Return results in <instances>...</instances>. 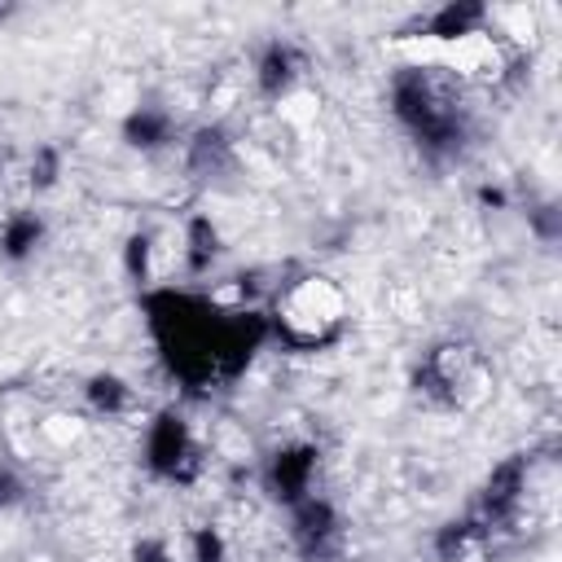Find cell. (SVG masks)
<instances>
[{"instance_id":"cell-1","label":"cell","mask_w":562,"mask_h":562,"mask_svg":"<svg viewBox=\"0 0 562 562\" xmlns=\"http://www.w3.org/2000/svg\"><path fill=\"white\" fill-rule=\"evenodd\" d=\"M391 110L395 119L426 145L430 154H452L465 136V110L457 105L452 88L426 70H404L391 83Z\"/></svg>"},{"instance_id":"cell-2","label":"cell","mask_w":562,"mask_h":562,"mask_svg":"<svg viewBox=\"0 0 562 562\" xmlns=\"http://www.w3.org/2000/svg\"><path fill=\"white\" fill-rule=\"evenodd\" d=\"M272 325H277V334H281L290 347H299V351L325 347V342H334L338 329H342V294H338L325 277H303V281H294L285 294H277Z\"/></svg>"},{"instance_id":"cell-3","label":"cell","mask_w":562,"mask_h":562,"mask_svg":"<svg viewBox=\"0 0 562 562\" xmlns=\"http://www.w3.org/2000/svg\"><path fill=\"white\" fill-rule=\"evenodd\" d=\"M474 373H479V360L470 347L461 342H439L426 351V360L417 364V391L439 404V408H461L470 386H474Z\"/></svg>"},{"instance_id":"cell-4","label":"cell","mask_w":562,"mask_h":562,"mask_svg":"<svg viewBox=\"0 0 562 562\" xmlns=\"http://www.w3.org/2000/svg\"><path fill=\"white\" fill-rule=\"evenodd\" d=\"M145 457H149V470H154L158 479L184 483V479L198 474V443H193L189 426H184L176 413H162V417L149 426Z\"/></svg>"},{"instance_id":"cell-5","label":"cell","mask_w":562,"mask_h":562,"mask_svg":"<svg viewBox=\"0 0 562 562\" xmlns=\"http://www.w3.org/2000/svg\"><path fill=\"white\" fill-rule=\"evenodd\" d=\"M294 509V527H290V536H294V549L307 558V562H329V558H338V549H342V522H338V509L325 501V496H303L299 505H290Z\"/></svg>"},{"instance_id":"cell-6","label":"cell","mask_w":562,"mask_h":562,"mask_svg":"<svg viewBox=\"0 0 562 562\" xmlns=\"http://www.w3.org/2000/svg\"><path fill=\"white\" fill-rule=\"evenodd\" d=\"M312 474H316V448L307 443H294V448H281L268 457V470H263V483L277 501L285 505H299L303 496H312Z\"/></svg>"},{"instance_id":"cell-7","label":"cell","mask_w":562,"mask_h":562,"mask_svg":"<svg viewBox=\"0 0 562 562\" xmlns=\"http://www.w3.org/2000/svg\"><path fill=\"white\" fill-rule=\"evenodd\" d=\"M299 70H303L299 48L285 44V40H277V44H268V48L259 53V61H255V83H259L263 97H285V92L294 88Z\"/></svg>"},{"instance_id":"cell-8","label":"cell","mask_w":562,"mask_h":562,"mask_svg":"<svg viewBox=\"0 0 562 562\" xmlns=\"http://www.w3.org/2000/svg\"><path fill=\"white\" fill-rule=\"evenodd\" d=\"M40 237H44V220L35 211H13V215L0 220V255L13 259V263L31 259Z\"/></svg>"},{"instance_id":"cell-9","label":"cell","mask_w":562,"mask_h":562,"mask_svg":"<svg viewBox=\"0 0 562 562\" xmlns=\"http://www.w3.org/2000/svg\"><path fill=\"white\" fill-rule=\"evenodd\" d=\"M123 140H127L132 149H162V145L171 140V119H167L162 110H154V105H140V110L127 114Z\"/></svg>"},{"instance_id":"cell-10","label":"cell","mask_w":562,"mask_h":562,"mask_svg":"<svg viewBox=\"0 0 562 562\" xmlns=\"http://www.w3.org/2000/svg\"><path fill=\"white\" fill-rule=\"evenodd\" d=\"M228 162V140H224V132L220 127H202L198 136H193V145H189V167H198V171H220Z\"/></svg>"},{"instance_id":"cell-11","label":"cell","mask_w":562,"mask_h":562,"mask_svg":"<svg viewBox=\"0 0 562 562\" xmlns=\"http://www.w3.org/2000/svg\"><path fill=\"white\" fill-rule=\"evenodd\" d=\"M88 404L97 408V413H105V417H114V413H123L127 408V400H132V391L114 378V373H97V378H88Z\"/></svg>"},{"instance_id":"cell-12","label":"cell","mask_w":562,"mask_h":562,"mask_svg":"<svg viewBox=\"0 0 562 562\" xmlns=\"http://www.w3.org/2000/svg\"><path fill=\"white\" fill-rule=\"evenodd\" d=\"M215 228L206 224V220H193L189 224V233H184V263H189V272H206L211 263H215Z\"/></svg>"},{"instance_id":"cell-13","label":"cell","mask_w":562,"mask_h":562,"mask_svg":"<svg viewBox=\"0 0 562 562\" xmlns=\"http://www.w3.org/2000/svg\"><path fill=\"white\" fill-rule=\"evenodd\" d=\"M57 167H61L57 149H40V154L31 158V189H48V184H57Z\"/></svg>"},{"instance_id":"cell-14","label":"cell","mask_w":562,"mask_h":562,"mask_svg":"<svg viewBox=\"0 0 562 562\" xmlns=\"http://www.w3.org/2000/svg\"><path fill=\"white\" fill-rule=\"evenodd\" d=\"M18 501H22V483L13 479V470L0 465V509H9V505H18Z\"/></svg>"}]
</instances>
